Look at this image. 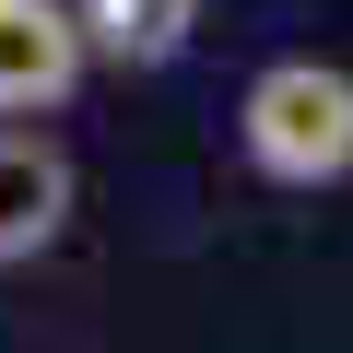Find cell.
Returning <instances> with one entry per match:
<instances>
[{
	"instance_id": "obj_1",
	"label": "cell",
	"mask_w": 353,
	"mask_h": 353,
	"mask_svg": "<svg viewBox=\"0 0 353 353\" xmlns=\"http://www.w3.org/2000/svg\"><path fill=\"white\" fill-rule=\"evenodd\" d=\"M236 141H248V165L271 189H330V176H353V71L271 59L236 94Z\"/></svg>"
},
{
	"instance_id": "obj_3",
	"label": "cell",
	"mask_w": 353,
	"mask_h": 353,
	"mask_svg": "<svg viewBox=\"0 0 353 353\" xmlns=\"http://www.w3.org/2000/svg\"><path fill=\"white\" fill-rule=\"evenodd\" d=\"M59 224H71V165H59V141L0 130V271H12V259H36Z\"/></svg>"
},
{
	"instance_id": "obj_2",
	"label": "cell",
	"mask_w": 353,
	"mask_h": 353,
	"mask_svg": "<svg viewBox=\"0 0 353 353\" xmlns=\"http://www.w3.org/2000/svg\"><path fill=\"white\" fill-rule=\"evenodd\" d=\"M83 83V36L71 0H0V118H36Z\"/></svg>"
},
{
	"instance_id": "obj_4",
	"label": "cell",
	"mask_w": 353,
	"mask_h": 353,
	"mask_svg": "<svg viewBox=\"0 0 353 353\" xmlns=\"http://www.w3.org/2000/svg\"><path fill=\"white\" fill-rule=\"evenodd\" d=\"M189 24H201V0H71L83 59H130V71L176 59V48H189Z\"/></svg>"
}]
</instances>
